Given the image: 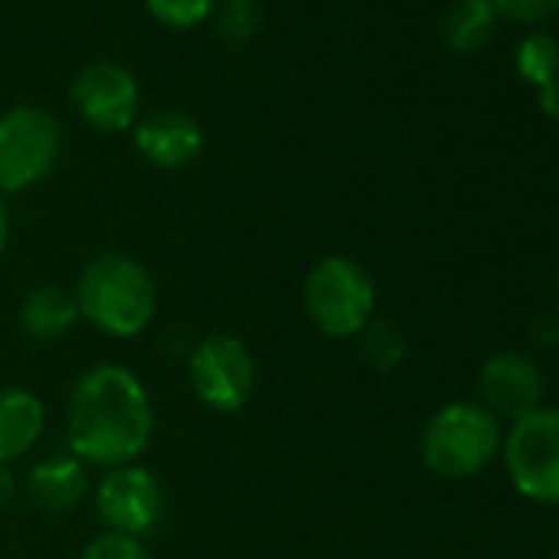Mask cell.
<instances>
[{"label":"cell","mask_w":559,"mask_h":559,"mask_svg":"<svg viewBox=\"0 0 559 559\" xmlns=\"http://www.w3.org/2000/svg\"><path fill=\"white\" fill-rule=\"evenodd\" d=\"M556 290H559V263H556Z\"/></svg>","instance_id":"obj_26"},{"label":"cell","mask_w":559,"mask_h":559,"mask_svg":"<svg viewBox=\"0 0 559 559\" xmlns=\"http://www.w3.org/2000/svg\"><path fill=\"white\" fill-rule=\"evenodd\" d=\"M152 438V395L132 369L99 362L73 382L67 405V444L83 464H135L148 451Z\"/></svg>","instance_id":"obj_1"},{"label":"cell","mask_w":559,"mask_h":559,"mask_svg":"<svg viewBox=\"0 0 559 559\" xmlns=\"http://www.w3.org/2000/svg\"><path fill=\"white\" fill-rule=\"evenodd\" d=\"M500 448L503 428L480 402H451L421 431V461L444 480H467L487 471Z\"/></svg>","instance_id":"obj_3"},{"label":"cell","mask_w":559,"mask_h":559,"mask_svg":"<svg viewBox=\"0 0 559 559\" xmlns=\"http://www.w3.org/2000/svg\"><path fill=\"white\" fill-rule=\"evenodd\" d=\"M80 320L112 340L145 333L158 313V284L148 266L129 253L109 250L93 257L76 280Z\"/></svg>","instance_id":"obj_2"},{"label":"cell","mask_w":559,"mask_h":559,"mask_svg":"<svg viewBox=\"0 0 559 559\" xmlns=\"http://www.w3.org/2000/svg\"><path fill=\"white\" fill-rule=\"evenodd\" d=\"M63 126L44 106H14L0 116V194L40 185L60 162Z\"/></svg>","instance_id":"obj_5"},{"label":"cell","mask_w":559,"mask_h":559,"mask_svg":"<svg viewBox=\"0 0 559 559\" xmlns=\"http://www.w3.org/2000/svg\"><path fill=\"white\" fill-rule=\"evenodd\" d=\"M526 340L533 349H559V313H539L530 320Z\"/></svg>","instance_id":"obj_22"},{"label":"cell","mask_w":559,"mask_h":559,"mask_svg":"<svg viewBox=\"0 0 559 559\" xmlns=\"http://www.w3.org/2000/svg\"><path fill=\"white\" fill-rule=\"evenodd\" d=\"M359 353L366 359V366H372L376 372H392L405 362L408 343L405 333L392 323V320H372L362 333H359Z\"/></svg>","instance_id":"obj_17"},{"label":"cell","mask_w":559,"mask_h":559,"mask_svg":"<svg viewBox=\"0 0 559 559\" xmlns=\"http://www.w3.org/2000/svg\"><path fill=\"white\" fill-rule=\"evenodd\" d=\"M546 379L523 353H497L477 372V399L497 421H520L543 408Z\"/></svg>","instance_id":"obj_10"},{"label":"cell","mask_w":559,"mask_h":559,"mask_svg":"<svg viewBox=\"0 0 559 559\" xmlns=\"http://www.w3.org/2000/svg\"><path fill=\"white\" fill-rule=\"evenodd\" d=\"M135 152L162 171L188 168L204 152V129L181 109H158L132 126Z\"/></svg>","instance_id":"obj_11"},{"label":"cell","mask_w":559,"mask_h":559,"mask_svg":"<svg viewBox=\"0 0 559 559\" xmlns=\"http://www.w3.org/2000/svg\"><path fill=\"white\" fill-rule=\"evenodd\" d=\"M188 382L204 408L234 415L250 402L257 389L253 353L230 333L204 336L188 356Z\"/></svg>","instance_id":"obj_7"},{"label":"cell","mask_w":559,"mask_h":559,"mask_svg":"<svg viewBox=\"0 0 559 559\" xmlns=\"http://www.w3.org/2000/svg\"><path fill=\"white\" fill-rule=\"evenodd\" d=\"M304 307L323 336L353 340L376 320V280L359 260L330 253L307 273Z\"/></svg>","instance_id":"obj_4"},{"label":"cell","mask_w":559,"mask_h":559,"mask_svg":"<svg viewBox=\"0 0 559 559\" xmlns=\"http://www.w3.org/2000/svg\"><path fill=\"white\" fill-rule=\"evenodd\" d=\"M493 31H497L493 0H454L444 14V24H441L444 44L461 57L484 50L490 44Z\"/></svg>","instance_id":"obj_15"},{"label":"cell","mask_w":559,"mask_h":559,"mask_svg":"<svg viewBox=\"0 0 559 559\" xmlns=\"http://www.w3.org/2000/svg\"><path fill=\"white\" fill-rule=\"evenodd\" d=\"M148 14L171 27V31H191V27H201L204 21H211L214 14V0H145Z\"/></svg>","instance_id":"obj_19"},{"label":"cell","mask_w":559,"mask_h":559,"mask_svg":"<svg viewBox=\"0 0 559 559\" xmlns=\"http://www.w3.org/2000/svg\"><path fill=\"white\" fill-rule=\"evenodd\" d=\"M47 428V408L40 395L21 385H0V464L24 457Z\"/></svg>","instance_id":"obj_13"},{"label":"cell","mask_w":559,"mask_h":559,"mask_svg":"<svg viewBox=\"0 0 559 559\" xmlns=\"http://www.w3.org/2000/svg\"><path fill=\"white\" fill-rule=\"evenodd\" d=\"M211 17L217 37L230 47H247L263 31V11L257 0H221Z\"/></svg>","instance_id":"obj_18"},{"label":"cell","mask_w":559,"mask_h":559,"mask_svg":"<svg viewBox=\"0 0 559 559\" xmlns=\"http://www.w3.org/2000/svg\"><path fill=\"white\" fill-rule=\"evenodd\" d=\"M80 559H155V556L148 552V546L142 539L106 530L83 546Z\"/></svg>","instance_id":"obj_20"},{"label":"cell","mask_w":559,"mask_h":559,"mask_svg":"<svg viewBox=\"0 0 559 559\" xmlns=\"http://www.w3.org/2000/svg\"><path fill=\"white\" fill-rule=\"evenodd\" d=\"M513 67L530 86H536V90L549 86L559 76V40L552 34L523 37L513 53Z\"/></svg>","instance_id":"obj_16"},{"label":"cell","mask_w":559,"mask_h":559,"mask_svg":"<svg viewBox=\"0 0 559 559\" xmlns=\"http://www.w3.org/2000/svg\"><path fill=\"white\" fill-rule=\"evenodd\" d=\"M17 323H21V333L31 340H40V343L63 340L80 323L76 297L57 284L34 287L24 294V300L17 307Z\"/></svg>","instance_id":"obj_14"},{"label":"cell","mask_w":559,"mask_h":559,"mask_svg":"<svg viewBox=\"0 0 559 559\" xmlns=\"http://www.w3.org/2000/svg\"><path fill=\"white\" fill-rule=\"evenodd\" d=\"M500 454L510 484L526 500L559 503V405H543L513 421Z\"/></svg>","instance_id":"obj_6"},{"label":"cell","mask_w":559,"mask_h":559,"mask_svg":"<svg viewBox=\"0 0 559 559\" xmlns=\"http://www.w3.org/2000/svg\"><path fill=\"white\" fill-rule=\"evenodd\" d=\"M539 112L552 122H559V76L539 90Z\"/></svg>","instance_id":"obj_24"},{"label":"cell","mask_w":559,"mask_h":559,"mask_svg":"<svg viewBox=\"0 0 559 559\" xmlns=\"http://www.w3.org/2000/svg\"><path fill=\"white\" fill-rule=\"evenodd\" d=\"M96 513L109 533L142 539L165 516V490L158 477L139 461L109 467L96 487Z\"/></svg>","instance_id":"obj_8"},{"label":"cell","mask_w":559,"mask_h":559,"mask_svg":"<svg viewBox=\"0 0 559 559\" xmlns=\"http://www.w3.org/2000/svg\"><path fill=\"white\" fill-rule=\"evenodd\" d=\"M21 497V480L11 471V464H0V510L14 507V500Z\"/></svg>","instance_id":"obj_23"},{"label":"cell","mask_w":559,"mask_h":559,"mask_svg":"<svg viewBox=\"0 0 559 559\" xmlns=\"http://www.w3.org/2000/svg\"><path fill=\"white\" fill-rule=\"evenodd\" d=\"M24 493L44 513H70L90 493V471L73 451L47 454L27 471Z\"/></svg>","instance_id":"obj_12"},{"label":"cell","mask_w":559,"mask_h":559,"mask_svg":"<svg viewBox=\"0 0 559 559\" xmlns=\"http://www.w3.org/2000/svg\"><path fill=\"white\" fill-rule=\"evenodd\" d=\"M70 99L83 122L106 135L129 132L139 122L142 109V90L135 73L112 60H96L83 67L70 86Z\"/></svg>","instance_id":"obj_9"},{"label":"cell","mask_w":559,"mask_h":559,"mask_svg":"<svg viewBox=\"0 0 559 559\" xmlns=\"http://www.w3.org/2000/svg\"><path fill=\"white\" fill-rule=\"evenodd\" d=\"M8 243H11V211L4 194H0V257L8 253Z\"/></svg>","instance_id":"obj_25"},{"label":"cell","mask_w":559,"mask_h":559,"mask_svg":"<svg viewBox=\"0 0 559 559\" xmlns=\"http://www.w3.org/2000/svg\"><path fill=\"white\" fill-rule=\"evenodd\" d=\"M493 11L513 24H543L559 14V0H493Z\"/></svg>","instance_id":"obj_21"}]
</instances>
